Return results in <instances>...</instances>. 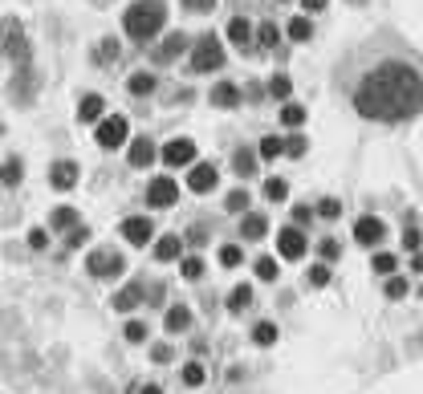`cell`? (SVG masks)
Returning <instances> with one entry per match:
<instances>
[{"label":"cell","instance_id":"53","mask_svg":"<svg viewBox=\"0 0 423 394\" xmlns=\"http://www.w3.org/2000/svg\"><path fill=\"white\" fill-rule=\"evenodd\" d=\"M184 9H187V13H212V9H216V0H184Z\"/></svg>","mask_w":423,"mask_h":394},{"label":"cell","instance_id":"54","mask_svg":"<svg viewBox=\"0 0 423 394\" xmlns=\"http://www.w3.org/2000/svg\"><path fill=\"white\" fill-rule=\"evenodd\" d=\"M208 240V232H204V224H192V232L184 236V244H204Z\"/></svg>","mask_w":423,"mask_h":394},{"label":"cell","instance_id":"33","mask_svg":"<svg viewBox=\"0 0 423 394\" xmlns=\"http://www.w3.org/2000/svg\"><path fill=\"white\" fill-rule=\"evenodd\" d=\"M256 155L265 159V163L281 159L285 155V139H281V134H265V139H261V147H256Z\"/></svg>","mask_w":423,"mask_h":394},{"label":"cell","instance_id":"2","mask_svg":"<svg viewBox=\"0 0 423 394\" xmlns=\"http://www.w3.org/2000/svg\"><path fill=\"white\" fill-rule=\"evenodd\" d=\"M167 25V0H135L127 13H122V28L130 33V41H155Z\"/></svg>","mask_w":423,"mask_h":394},{"label":"cell","instance_id":"20","mask_svg":"<svg viewBox=\"0 0 423 394\" xmlns=\"http://www.w3.org/2000/svg\"><path fill=\"white\" fill-rule=\"evenodd\" d=\"M224 33L236 49H253V21H249V16H232Z\"/></svg>","mask_w":423,"mask_h":394},{"label":"cell","instance_id":"4","mask_svg":"<svg viewBox=\"0 0 423 394\" xmlns=\"http://www.w3.org/2000/svg\"><path fill=\"white\" fill-rule=\"evenodd\" d=\"M127 139H130L127 114H102V118H98V130H94V142H98L102 151H118Z\"/></svg>","mask_w":423,"mask_h":394},{"label":"cell","instance_id":"21","mask_svg":"<svg viewBox=\"0 0 423 394\" xmlns=\"http://www.w3.org/2000/svg\"><path fill=\"white\" fill-rule=\"evenodd\" d=\"M102 114H106V98L102 94H82L78 98V118L82 122H98Z\"/></svg>","mask_w":423,"mask_h":394},{"label":"cell","instance_id":"47","mask_svg":"<svg viewBox=\"0 0 423 394\" xmlns=\"http://www.w3.org/2000/svg\"><path fill=\"white\" fill-rule=\"evenodd\" d=\"M318 256H322L325 265H334V260L342 256V244L338 240H322V244H318Z\"/></svg>","mask_w":423,"mask_h":394},{"label":"cell","instance_id":"14","mask_svg":"<svg viewBox=\"0 0 423 394\" xmlns=\"http://www.w3.org/2000/svg\"><path fill=\"white\" fill-rule=\"evenodd\" d=\"M78 179H82V167H78L73 159H57L53 167H49V183H53L57 191H70Z\"/></svg>","mask_w":423,"mask_h":394},{"label":"cell","instance_id":"10","mask_svg":"<svg viewBox=\"0 0 423 394\" xmlns=\"http://www.w3.org/2000/svg\"><path fill=\"white\" fill-rule=\"evenodd\" d=\"M277 252H281V260H301V256L310 252V240H306V232L297 224L281 228L277 232Z\"/></svg>","mask_w":423,"mask_h":394},{"label":"cell","instance_id":"22","mask_svg":"<svg viewBox=\"0 0 423 394\" xmlns=\"http://www.w3.org/2000/svg\"><path fill=\"white\" fill-rule=\"evenodd\" d=\"M0 183H4V187H21V183H25V159H21V155L4 159V163H0Z\"/></svg>","mask_w":423,"mask_h":394},{"label":"cell","instance_id":"30","mask_svg":"<svg viewBox=\"0 0 423 394\" xmlns=\"http://www.w3.org/2000/svg\"><path fill=\"white\" fill-rule=\"evenodd\" d=\"M277 25L273 21H261V25H253V45H261V49H277Z\"/></svg>","mask_w":423,"mask_h":394},{"label":"cell","instance_id":"57","mask_svg":"<svg viewBox=\"0 0 423 394\" xmlns=\"http://www.w3.org/2000/svg\"><path fill=\"white\" fill-rule=\"evenodd\" d=\"M139 394H163V386H159V382H147V386H139Z\"/></svg>","mask_w":423,"mask_h":394},{"label":"cell","instance_id":"45","mask_svg":"<svg viewBox=\"0 0 423 394\" xmlns=\"http://www.w3.org/2000/svg\"><path fill=\"white\" fill-rule=\"evenodd\" d=\"M313 215H322V220H338L342 215V199H334V196H325L318 208H313Z\"/></svg>","mask_w":423,"mask_h":394},{"label":"cell","instance_id":"42","mask_svg":"<svg viewBox=\"0 0 423 394\" xmlns=\"http://www.w3.org/2000/svg\"><path fill=\"white\" fill-rule=\"evenodd\" d=\"M82 244H90V228H85L82 220H78V224H73L70 232H66V248L73 252V248H82Z\"/></svg>","mask_w":423,"mask_h":394},{"label":"cell","instance_id":"18","mask_svg":"<svg viewBox=\"0 0 423 394\" xmlns=\"http://www.w3.org/2000/svg\"><path fill=\"white\" fill-rule=\"evenodd\" d=\"M208 102L216 106V110H236V106H240V90L232 82H216V85H212V94H208Z\"/></svg>","mask_w":423,"mask_h":394},{"label":"cell","instance_id":"58","mask_svg":"<svg viewBox=\"0 0 423 394\" xmlns=\"http://www.w3.org/2000/svg\"><path fill=\"white\" fill-rule=\"evenodd\" d=\"M94 4H106V0H94Z\"/></svg>","mask_w":423,"mask_h":394},{"label":"cell","instance_id":"12","mask_svg":"<svg viewBox=\"0 0 423 394\" xmlns=\"http://www.w3.org/2000/svg\"><path fill=\"white\" fill-rule=\"evenodd\" d=\"M382 236H387V224H382L379 215H358V224H354V244L375 248V244H382Z\"/></svg>","mask_w":423,"mask_h":394},{"label":"cell","instance_id":"3","mask_svg":"<svg viewBox=\"0 0 423 394\" xmlns=\"http://www.w3.org/2000/svg\"><path fill=\"white\" fill-rule=\"evenodd\" d=\"M187 70L192 73H212V70H224V45L216 33H204L196 45H192V57H187Z\"/></svg>","mask_w":423,"mask_h":394},{"label":"cell","instance_id":"50","mask_svg":"<svg viewBox=\"0 0 423 394\" xmlns=\"http://www.w3.org/2000/svg\"><path fill=\"white\" fill-rule=\"evenodd\" d=\"M415 248H423V232L419 228H403V252H415Z\"/></svg>","mask_w":423,"mask_h":394},{"label":"cell","instance_id":"46","mask_svg":"<svg viewBox=\"0 0 423 394\" xmlns=\"http://www.w3.org/2000/svg\"><path fill=\"white\" fill-rule=\"evenodd\" d=\"M285 155H293V159L306 155V134H301V130H293V134L285 139Z\"/></svg>","mask_w":423,"mask_h":394},{"label":"cell","instance_id":"5","mask_svg":"<svg viewBox=\"0 0 423 394\" xmlns=\"http://www.w3.org/2000/svg\"><path fill=\"white\" fill-rule=\"evenodd\" d=\"M122 268H127V260H122V252H114V248H94V252L85 256V272L94 281H110Z\"/></svg>","mask_w":423,"mask_h":394},{"label":"cell","instance_id":"31","mask_svg":"<svg viewBox=\"0 0 423 394\" xmlns=\"http://www.w3.org/2000/svg\"><path fill=\"white\" fill-rule=\"evenodd\" d=\"M285 37H289V41H310L313 37V21L310 16H293V21H289V25H285Z\"/></svg>","mask_w":423,"mask_h":394},{"label":"cell","instance_id":"19","mask_svg":"<svg viewBox=\"0 0 423 394\" xmlns=\"http://www.w3.org/2000/svg\"><path fill=\"white\" fill-rule=\"evenodd\" d=\"M127 159H130V167H135V171H147L159 159V151H155V142H151V139H135Z\"/></svg>","mask_w":423,"mask_h":394},{"label":"cell","instance_id":"38","mask_svg":"<svg viewBox=\"0 0 423 394\" xmlns=\"http://www.w3.org/2000/svg\"><path fill=\"white\" fill-rule=\"evenodd\" d=\"M382 293H387V301H403V297L411 293V284H407V277H387V284H382Z\"/></svg>","mask_w":423,"mask_h":394},{"label":"cell","instance_id":"25","mask_svg":"<svg viewBox=\"0 0 423 394\" xmlns=\"http://www.w3.org/2000/svg\"><path fill=\"white\" fill-rule=\"evenodd\" d=\"M224 305H228V313H232V317H240L244 309H253V284H236V289L228 293Z\"/></svg>","mask_w":423,"mask_h":394},{"label":"cell","instance_id":"7","mask_svg":"<svg viewBox=\"0 0 423 394\" xmlns=\"http://www.w3.org/2000/svg\"><path fill=\"white\" fill-rule=\"evenodd\" d=\"M142 199H147V208L167 211V208H175V199H179V183H175L171 175H159V179H151V183H147Z\"/></svg>","mask_w":423,"mask_h":394},{"label":"cell","instance_id":"9","mask_svg":"<svg viewBox=\"0 0 423 394\" xmlns=\"http://www.w3.org/2000/svg\"><path fill=\"white\" fill-rule=\"evenodd\" d=\"M196 142L192 139H171V142H163V151H159V163L163 167H192L196 163Z\"/></svg>","mask_w":423,"mask_h":394},{"label":"cell","instance_id":"24","mask_svg":"<svg viewBox=\"0 0 423 394\" xmlns=\"http://www.w3.org/2000/svg\"><path fill=\"white\" fill-rule=\"evenodd\" d=\"M232 171H236L240 179H253L256 171H261V163H256V155L249 151V147H236V155H232Z\"/></svg>","mask_w":423,"mask_h":394},{"label":"cell","instance_id":"43","mask_svg":"<svg viewBox=\"0 0 423 394\" xmlns=\"http://www.w3.org/2000/svg\"><path fill=\"white\" fill-rule=\"evenodd\" d=\"M179 378H184V386H192V390H196V386H204V378H208V374H204V366H199V362H187V366L179 370Z\"/></svg>","mask_w":423,"mask_h":394},{"label":"cell","instance_id":"48","mask_svg":"<svg viewBox=\"0 0 423 394\" xmlns=\"http://www.w3.org/2000/svg\"><path fill=\"white\" fill-rule=\"evenodd\" d=\"M28 248H33V252H45V248H49V228H33V232H28Z\"/></svg>","mask_w":423,"mask_h":394},{"label":"cell","instance_id":"34","mask_svg":"<svg viewBox=\"0 0 423 394\" xmlns=\"http://www.w3.org/2000/svg\"><path fill=\"white\" fill-rule=\"evenodd\" d=\"M256 281H265V284H273L277 277H281V265H277V256H256Z\"/></svg>","mask_w":423,"mask_h":394},{"label":"cell","instance_id":"41","mask_svg":"<svg viewBox=\"0 0 423 394\" xmlns=\"http://www.w3.org/2000/svg\"><path fill=\"white\" fill-rule=\"evenodd\" d=\"M224 211H232V215H240V211H249V191H244V187H236V191H228V196H224Z\"/></svg>","mask_w":423,"mask_h":394},{"label":"cell","instance_id":"16","mask_svg":"<svg viewBox=\"0 0 423 394\" xmlns=\"http://www.w3.org/2000/svg\"><path fill=\"white\" fill-rule=\"evenodd\" d=\"M196 325V313L187 309V305H167V313H163V329H167L171 338L175 334H187Z\"/></svg>","mask_w":423,"mask_h":394},{"label":"cell","instance_id":"36","mask_svg":"<svg viewBox=\"0 0 423 394\" xmlns=\"http://www.w3.org/2000/svg\"><path fill=\"white\" fill-rule=\"evenodd\" d=\"M395 268H399L395 252H375V256H370V272H375V277H391Z\"/></svg>","mask_w":423,"mask_h":394},{"label":"cell","instance_id":"11","mask_svg":"<svg viewBox=\"0 0 423 394\" xmlns=\"http://www.w3.org/2000/svg\"><path fill=\"white\" fill-rule=\"evenodd\" d=\"M220 183V171L212 167V163H192V167H187V191H196V196H208L212 187Z\"/></svg>","mask_w":423,"mask_h":394},{"label":"cell","instance_id":"44","mask_svg":"<svg viewBox=\"0 0 423 394\" xmlns=\"http://www.w3.org/2000/svg\"><path fill=\"white\" fill-rule=\"evenodd\" d=\"M220 265L224 268H236V265H244V248H240V244H224V248H220Z\"/></svg>","mask_w":423,"mask_h":394},{"label":"cell","instance_id":"49","mask_svg":"<svg viewBox=\"0 0 423 394\" xmlns=\"http://www.w3.org/2000/svg\"><path fill=\"white\" fill-rule=\"evenodd\" d=\"M98 57L102 61H118V57H122V45L114 41V37H106V41L98 45Z\"/></svg>","mask_w":423,"mask_h":394},{"label":"cell","instance_id":"39","mask_svg":"<svg viewBox=\"0 0 423 394\" xmlns=\"http://www.w3.org/2000/svg\"><path fill=\"white\" fill-rule=\"evenodd\" d=\"M306 284H310V289H325V284H330V265H325V260L310 265V272H306Z\"/></svg>","mask_w":423,"mask_h":394},{"label":"cell","instance_id":"60","mask_svg":"<svg viewBox=\"0 0 423 394\" xmlns=\"http://www.w3.org/2000/svg\"><path fill=\"white\" fill-rule=\"evenodd\" d=\"M0 134H4V127H0Z\"/></svg>","mask_w":423,"mask_h":394},{"label":"cell","instance_id":"37","mask_svg":"<svg viewBox=\"0 0 423 394\" xmlns=\"http://www.w3.org/2000/svg\"><path fill=\"white\" fill-rule=\"evenodd\" d=\"M204 256H187L184 252V260H179V277H184V281H199V277H204Z\"/></svg>","mask_w":423,"mask_h":394},{"label":"cell","instance_id":"13","mask_svg":"<svg viewBox=\"0 0 423 394\" xmlns=\"http://www.w3.org/2000/svg\"><path fill=\"white\" fill-rule=\"evenodd\" d=\"M142 293H147V284L142 281H127L118 293L110 297V309L114 313H130V309H139L142 305Z\"/></svg>","mask_w":423,"mask_h":394},{"label":"cell","instance_id":"15","mask_svg":"<svg viewBox=\"0 0 423 394\" xmlns=\"http://www.w3.org/2000/svg\"><path fill=\"white\" fill-rule=\"evenodd\" d=\"M184 236L179 232H167V236H159L155 240V260L159 265H175V260H184Z\"/></svg>","mask_w":423,"mask_h":394},{"label":"cell","instance_id":"8","mask_svg":"<svg viewBox=\"0 0 423 394\" xmlns=\"http://www.w3.org/2000/svg\"><path fill=\"white\" fill-rule=\"evenodd\" d=\"M118 232H122V240H127L130 248H147L155 240V220L151 215H127Z\"/></svg>","mask_w":423,"mask_h":394},{"label":"cell","instance_id":"59","mask_svg":"<svg viewBox=\"0 0 423 394\" xmlns=\"http://www.w3.org/2000/svg\"><path fill=\"white\" fill-rule=\"evenodd\" d=\"M419 297H423V284H419Z\"/></svg>","mask_w":423,"mask_h":394},{"label":"cell","instance_id":"28","mask_svg":"<svg viewBox=\"0 0 423 394\" xmlns=\"http://www.w3.org/2000/svg\"><path fill=\"white\" fill-rule=\"evenodd\" d=\"M261 196H265L268 203H285V199H289V183H285L281 175H268L265 187H261Z\"/></svg>","mask_w":423,"mask_h":394},{"label":"cell","instance_id":"51","mask_svg":"<svg viewBox=\"0 0 423 394\" xmlns=\"http://www.w3.org/2000/svg\"><path fill=\"white\" fill-rule=\"evenodd\" d=\"M171 358H175V350H171L167 341H159V346H151V362H159V366H167Z\"/></svg>","mask_w":423,"mask_h":394},{"label":"cell","instance_id":"55","mask_svg":"<svg viewBox=\"0 0 423 394\" xmlns=\"http://www.w3.org/2000/svg\"><path fill=\"white\" fill-rule=\"evenodd\" d=\"M325 4H330V0H301V9H306V13H322Z\"/></svg>","mask_w":423,"mask_h":394},{"label":"cell","instance_id":"1","mask_svg":"<svg viewBox=\"0 0 423 394\" xmlns=\"http://www.w3.org/2000/svg\"><path fill=\"white\" fill-rule=\"evenodd\" d=\"M354 110L370 122H411L423 110V78L407 61H379L354 90Z\"/></svg>","mask_w":423,"mask_h":394},{"label":"cell","instance_id":"40","mask_svg":"<svg viewBox=\"0 0 423 394\" xmlns=\"http://www.w3.org/2000/svg\"><path fill=\"white\" fill-rule=\"evenodd\" d=\"M122 338H127L130 346H142V341H147V321H139V317H130V321L122 325Z\"/></svg>","mask_w":423,"mask_h":394},{"label":"cell","instance_id":"27","mask_svg":"<svg viewBox=\"0 0 423 394\" xmlns=\"http://www.w3.org/2000/svg\"><path fill=\"white\" fill-rule=\"evenodd\" d=\"M155 85H159V78L151 70H139V73H130V82H127V90L135 94V98H147V94H155Z\"/></svg>","mask_w":423,"mask_h":394},{"label":"cell","instance_id":"6","mask_svg":"<svg viewBox=\"0 0 423 394\" xmlns=\"http://www.w3.org/2000/svg\"><path fill=\"white\" fill-rule=\"evenodd\" d=\"M0 49L13 57V61H21L25 65L28 61V41H25V25L16 21V16H4L0 21Z\"/></svg>","mask_w":423,"mask_h":394},{"label":"cell","instance_id":"35","mask_svg":"<svg viewBox=\"0 0 423 394\" xmlns=\"http://www.w3.org/2000/svg\"><path fill=\"white\" fill-rule=\"evenodd\" d=\"M268 98H277V102H289V94H293V82H289V73H273L268 78Z\"/></svg>","mask_w":423,"mask_h":394},{"label":"cell","instance_id":"56","mask_svg":"<svg viewBox=\"0 0 423 394\" xmlns=\"http://www.w3.org/2000/svg\"><path fill=\"white\" fill-rule=\"evenodd\" d=\"M411 272H419V277H423V248H415V252H411Z\"/></svg>","mask_w":423,"mask_h":394},{"label":"cell","instance_id":"17","mask_svg":"<svg viewBox=\"0 0 423 394\" xmlns=\"http://www.w3.org/2000/svg\"><path fill=\"white\" fill-rule=\"evenodd\" d=\"M268 232V215H261V211H240V240H265Z\"/></svg>","mask_w":423,"mask_h":394},{"label":"cell","instance_id":"26","mask_svg":"<svg viewBox=\"0 0 423 394\" xmlns=\"http://www.w3.org/2000/svg\"><path fill=\"white\" fill-rule=\"evenodd\" d=\"M187 49V37L184 33H167L163 41H159V49H155V61H171V57H179Z\"/></svg>","mask_w":423,"mask_h":394},{"label":"cell","instance_id":"32","mask_svg":"<svg viewBox=\"0 0 423 394\" xmlns=\"http://www.w3.org/2000/svg\"><path fill=\"white\" fill-rule=\"evenodd\" d=\"M249 338H253V346H261V350H265V346H277V338H281V334H277V325H273V321H256Z\"/></svg>","mask_w":423,"mask_h":394},{"label":"cell","instance_id":"23","mask_svg":"<svg viewBox=\"0 0 423 394\" xmlns=\"http://www.w3.org/2000/svg\"><path fill=\"white\" fill-rule=\"evenodd\" d=\"M78 220H82V215H78V211H73L70 203H61V208L49 211V224H45V228H49V232H70V228L78 224Z\"/></svg>","mask_w":423,"mask_h":394},{"label":"cell","instance_id":"52","mask_svg":"<svg viewBox=\"0 0 423 394\" xmlns=\"http://www.w3.org/2000/svg\"><path fill=\"white\" fill-rule=\"evenodd\" d=\"M310 220H313V208H310V203H293V224L301 228V224H310Z\"/></svg>","mask_w":423,"mask_h":394},{"label":"cell","instance_id":"29","mask_svg":"<svg viewBox=\"0 0 423 394\" xmlns=\"http://www.w3.org/2000/svg\"><path fill=\"white\" fill-rule=\"evenodd\" d=\"M281 127L285 130H301V127H306V106H297V102H281Z\"/></svg>","mask_w":423,"mask_h":394}]
</instances>
